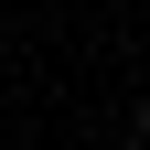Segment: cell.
<instances>
[{
    "label": "cell",
    "mask_w": 150,
    "mask_h": 150,
    "mask_svg": "<svg viewBox=\"0 0 150 150\" xmlns=\"http://www.w3.org/2000/svg\"><path fill=\"white\" fill-rule=\"evenodd\" d=\"M139 139H150V97H139Z\"/></svg>",
    "instance_id": "1"
}]
</instances>
